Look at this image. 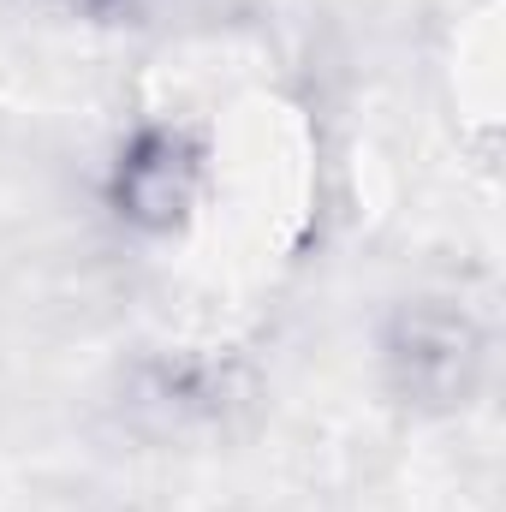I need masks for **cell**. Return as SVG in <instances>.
<instances>
[{
	"instance_id": "cell-2",
	"label": "cell",
	"mask_w": 506,
	"mask_h": 512,
	"mask_svg": "<svg viewBox=\"0 0 506 512\" xmlns=\"http://www.w3.org/2000/svg\"><path fill=\"white\" fill-rule=\"evenodd\" d=\"M209 179V149L185 126H143L126 137L114 173H108V203L143 239H167L191 221L197 197Z\"/></svg>"
},
{
	"instance_id": "cell-3",
	"label": "cell",
	"mask_w": 506,
	"mask_h": 512,
	"mask_svg": "<svg viewBox=\"0 0 506 512\" xmlns=\"http://www.w3.org/2000/svg\"><path fill=\"white\" fill-rule=\"evenodd\" d=\"M66 6H72V12H84V18H114L126 0H66Z\"/></svg>"
},
{
	"instance_id": "cell-1",
	"label": "cell",
	"mask_w": 506,
	"mask_h": 512,
	"mask_svg": "<svg viewBox=\"0 0 506 512\" xmlns=\"http://www.w3.org/2000/svg\"><path fill=\"white\" fill-rule=\"evenodd\" d=\"M387 393L417 417H453L489 382V328L459 298H405L381 328Z\"/></svg>"
}]
</instances>
